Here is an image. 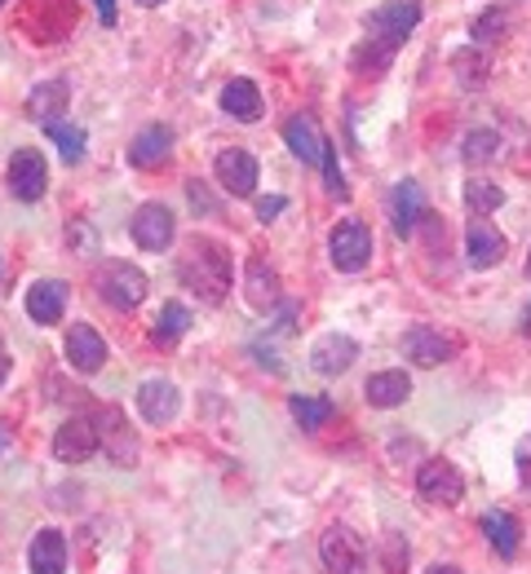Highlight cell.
<instances>
[{
  "mask_svg": "<svg viewBox=\"0 0 531 574\" xmlns=\"http://www.w3.org/2000/svg\"><path fill=\"white\" fill-rule=\"evenodd\" d=\"M177 275L204 305H222L231 296V257L213 239H191V253L182 257Z\"/></svg>",
  "mask_w": 531,
  "mask_h": 574,
  "instance_id": "1",
  "label": "cell"
},
{
  "mask_svg": "<svg viewBox=\"0 0 531 574\" xmlns=\"http://www.w3.org/2000/svg\"><path fill=\"white\" fill-rule=\"evenodd\" d=\"M421 22V0H390L381 9L368 13V44H377V62L386 66L395 58V49L408 40V31Z\"/></svg>",
  "mask_w": 531,
  "mask_h": 574,
  "instance_id": "2",
  "label": "cell"
},
{
  "mask_svg": "<svg viewBox=\"0 0 531 574\" xmlns=\"http://www.w3.org/2000/svg\"><path fill=\"white\" fill-rule=\"evenodd\" d=\"M328 257L341 275H359L372 262V230L359 217H346L333 235H328Z\"/></svg>",
  "mask_w": 531,
  "mask_h": 574,
  "instance_id": "3",
  "label": "cell"
},
{
  "mask_svg": "<svg viewBox=\"0 0 531 574\" xmlns=\"http://www.w3.org/2000/svg\"><path fill=\"white\" fill-rule=\"evenodd\" d=\"M319 562L328 574H364L368 571V544L350 526H328L319 535Z\"/></svg>",
  "mask_w": 531,
  "mask_h": 574,
  "instance_id": "4",
  "label": "cell"
},
{
  "mask_svg": "<svg viewBox=\"0 0 531 574\" xmlns=\"http://www.w3.org/2000/svg\"><path fill=\"white\" fill-rule=\"evenodd\" d=\"M146 275L129 262H106L98 270V296L111 305V309H137L146 300Z\"/></svg>",
  "mask_w": 531,
  "mask_h": 574,
  "instance_id": "5",
  "label": "cell"
},
{
  "mask_svg": "<svg viewBox=\"0 0 531 574\" xmlns=\"http://www.w3.org/2000/svg\"><path fill=\"white\" fill-rule=\"evenodd\" d=\"M417 491H421V500L452 509V504H461V500H466V478H461V469H457V464H448V460H430V464H421V473H417Z\"/></svg>",
  "mask_w": 531,
  "mask_h": 574,
  "instance_id": "6",
  "label": "cell"
},
{
  "mask_svg": "<svg viewBox=\"0 0 531 574\" xmlns=\"http://www.w3.org/2000/svg\"><path fill=\"white\" fill-rule=\"evenodd\" d=\"M44 182H49L44 155L31 151V146H18L13 160H9V191H13L22 204H35V199L44 195Z\"/></svg>",
  "mask_w": 531,
  "mask_h": 574,
  "instance_id": "7",
  "label": "cell"
},
{
  "mask_svg": "<svg viewBox=\"0 0 531 574\" xmlns=\"http://www.w3.org/2000/svg\"><path fill=\"white\" fill-rule=\"evenodd\" d=\"M466 262L474 270H492L506 262V235L492 226V217H470L466 226Z\"/></svg>",
  "mask_w": 531,
  "mask_h": 574,
  "instance_id": "8",
  "label": "cell"
},
{
  "mask_svg": "<svg viewBox=\"0 0 531 574\" xmlns=\"http://www.w3.org/2000/svg\"><path fill=\"white\" fill-rule=\"evenodd\" d=\"M98 438H102V451L115 460V464H137V438H133V424L124 420L120 407H102L98 411Z\"/></svg>",
  "mask_w": 531,
  "mask_h": 574,
  "instance_id": "9",
  "label": "cell"
},
{
  "mask_svg": "<svg viewBox=\"0 0 531 574\" xmlns=\"http://www.w3.org/2000/svg\"><path fill=\"white\" fill-rule=\"evenodd\" d=\"M173 235H177V222H173V213L164 204H142L137 208V217H133V244L142 253H164L173 244Z\"/></svg>",
  "mask_w": 531,
  "mask_h": 574,
  "instance_id": "10",
  "label": "cell"
},
{
  "mask_svg": "<svg viewBox=\"0 0 531 574\" xmlns=\"http://www.w3.org/2000/svg\"><path fill=\"white\" fill-rule=\"evenodd\" d=\"M213 173H217V186L226 195H235V199H248L257 191V160L248 151H235V146L222 151L217 164H213Z\"/></svg>",
  "mask_w": 531,
  "mask_h": 574,
  "instance_id": "11",
  "label": "cell"
},
{
  "mask_svg": "<svg viewBox=\"0 0 531 574\" xmlns=\"http://www.w3.org/2000/svg\"><path fill=\"white\" fill-rule=\"evenodd\" d=\"M404 353H408L417 367H439V362H448V358L457 353V340L443 336V331L430 327V322H417V327L404 336Z\"/></svg>",
  "mask_w": 531,
  "mask_h": 574,
  "instance_id": "12",
  "label": "cell"
},
{
  "mask_svg": "<svg viewBox=\"0 0 531 574\" xmlns=\"http://www.w3.org/2000/svg\"><path fill=\"white\" fill-rule=\"evenodd\" d=\"M98 447H102L98 420H67V424L53 433V460H62V464H80V460H89Z\"/></svg>",
  "mask_w": 531,
  "mask_h": 574,
  "instance_id": "13",
  "label": "cell"
},
{
  "mask_svg": "<svg viewBox=\"0 0 531 574\" xmlns=\"http://www.w3.org/2000/svg\"><path fill=\"white\" fill-rule=\"evenodd\" d=\"M177 407H182V398H177V385L173 380L151 376V380L137 385V411H142L146 424H169L177 416Z\"/></svg>",
  "mask_w": 531,
  "mask_h": 574,
  "instance_id": "14",
  "label": "cell"
},
{
  "mask_svg": "<svg viewBox=\"0 0 531 574\" xmlns=\"http://www.w3.org/2000/svg\"><path fill=\"white\" fill-rule=\"evenodd\" d=\"M430 217V208H426V191L417 186V182H399L395 186V195H390V222H395V235L399 239H408V235H417V226Z\"/></svg>",
  "mask_w": 531,
  "mask_h": 574,
  "instance_id": "15",
  "label": "cell"
},
{
  "mask_svg": "<svg viewBox=\"0 0 531 574\" xmlns=\"http://www.w3.org/2000/svg\"><path fill=\"white\" fill-rule=\"evenodd\" d=\"M67 362H71L75 371H84V376L102 371V367H106V340H102L89 322H75V327L67 331Z\"/></svg>",
  "mask_w": 531,
  "mask_h": 574,
  "instance_id": "16",
  "label": "cell"
},
{
  "mask_svg": "<svg viewBox=\"0 0 531 574\" xmlns=\"http://www.w3.org/2000/svg\"><path fill=\"white\" fill-rule=\"evenodd\" d=\"M355 358H359V345L350 336H341V331H328V336H319L310 345V367L319 376H341V371H350Z\"/></svg>",
  "mask_w": 531,
  "mask_h": 574,
  "instance_id": "17",
  "label": "cell"
},
{
  "mask_svg": "<svg viewBox=\"0 0 531 574\" xmlns=\"http://www.w3.org/2000/svg\"><path fill=\"white\" fill-rule=\"evenodd\" d=\"M284 142H288V151L302 160V164H324V146H328V137L319 133V120L315 115H293L288 124H284Z\"/></svg>",
  "mask_w": 531,
  "mask_h": 574,
  "instance_id": "18",
  "label": "cell"
},
{
  "mask_svg": "<svg viewBox=\"0 0 531 574\" xmlns=\"http://www.w3.org/2000/svg\"><path fill=\"white\" fill-rule=\"evenodd\" d=\"M173 155V129L169 124H146L137 137H133V146H129V164L133 168H155V164H164Z\"/></svg>",
  "mask_w": 531,
  "mask_h": 574,
  "instance_id": "19",
  "label": "cell"
},
{
  "mask_svg": "<svg viewBox=\"0 0 531 574\" xmlns=\"http://www.w3.org/2000/svg\"><path fill=\"white\" fill-rule=\"evenodd\" d=\"M31 574H67V535L62 531H35L31 553H27Z\"/></svg>",
  "mask_w": 531,
  "mask_h": 574,
  "instance_id": "20",
  "label": "cell"
},
{
  "mask_svg": "<svg viewBox=\"0 0 531 574\" xmlns=\"http://www.w3.org/2000/svg\"><path fill=\"white\" fill-rule=\"evenodd\" d=\"M67 309V284L62 279H40L27 287V314L31 322H58Z\"/></svg>",
  "mask_w": 531,
  "mask_h": 574,
  "instance_id": "21",
  "label": "cell"
},
{
  "mask_svg": "<svg viewBox=\"0 0 531 574\" xmlns=\"http://www.w3.org/2000/svg\"><path fill=\"white\" fill-rule=\"evenodd\" d=\"M67 98H71V89H67L62 80H44V84H35V89H31V98H27V120H35V124H53V120H62Z\"/></svg>",
  "mask_w": 531,
  "mask_h": 574,
  "instance_id": "22",
  "label": "cell"
},
{
  "mask_svg": "<svg viewBox=\"0 0 531 574\" xmlns=\"http://www.w3.org/2000/svg\"><path fill=\"white\" fill-rule=\"evenodd\" d=\"M222 111L226 115H235L239 124H253V120H262V93H257V84L253 80H231L226 89H222Z\"/></svg>",
  "mask_w": 531,
  "mask_h": 574,
  "instance_id": "23",
  "label": "cell"
},
{
  "mask_svg": "<svg viewBox=\"0 0 531 574\" xmlns=\"http://www.w3.org/2000/svg\"><path fill=\"white\" fill-rule=\"evenodd\" d=\"M408 393H412L408 371H377V376H368V385H364V398H368L372 407H404Z\"/></svg>",
  "mask_w": 531,
  "mask_h": 574,
  "instance_id": "24",
  "label": "cell"
},
{
  "mask_svg": "<svg viewBox=\"0 0 531 574\" xmlns=\"http://www.w3.org/2000/svg\"><path fill=\"white\" fill-rule=\"evenodd\" d=\"M244 296H248L253 309H275L279 305V275L262 257L248 262V287H244Z\"/></svg>",
  "mask_w": 531,
  "mask_h": 574,
  "instance_id": "25",
  "label": "cell"
},
{
  "mask_svg": "<svg viewBox=\"0 0 531 574\" xmlns=\"http://www.w3.org/2000/svg\"><path fill=\"white\" fill-rule=\"evenodd\" d=\"M483 535L492 540V549L501 557H514L519 544H523V531H519V522L510 513H483Z\"/></svg>",
  "mask_w": 531,
  "mask_h": 574,
  "instance_id": "26",
  "label": "cell"
},
{
  "mask_svg": "<svg viewBox=\"0 0 531 574\" xmlns=\"http://www.w3.org/2000/svg\"><path fill=\"white\" fill-rule=\"evenodd\" d=\"M186 331H191V309H186L182 300H169V305L160 309V318H155L151 336H155L160 345H173V340H182Z\"/></svg>",
  "mask_w": 531,
  "mask_h": 574,
  "instance_id": "27",
  "label": "cell"
},
{
  "mask_svg": "<svg viewBox=\"0 0 531 574\" xmlns=\"http://www.w3.org/2000/svg\"><path fill=\"white\" fill-rule=\"evenodd\" d=\"M288 411H293V420L302 424V429H324L328 420H333V398H310V393H297L293 402H288Z\"/></svg>",
  "mask_w": 531,
  "mask_h": 574,
  "instance_id": "28",
  "label": "cell"
},
{
  "mask_svg": "<svg viewBox=\"0 0 531 574\" xmlns=\"http://www.w3.org/2000/svg\"><path fill=\"white\" fill-rule=\"evenodd\" d=\"M44 133H49V142L58 146V155H62L67 164H80V160H84V133H80V129L53 120V124H44Z\"/></svg>",
  "mask_w": 531,
  "mask_h": 574,
  "instance_id": "29",
  "label": "cell"
},
{
  "mask_svg": "<svg viewBox=\"0 0 531 574\" xmlns=\"http://www.w3.org/2000/svg\"><path fill=\"white\" fill-rule=\"evenodd\" d=\"M470 164H492L501 155V133L497 129H474L466 133V151H461Z\"/></svg>",
  "mask_w": 531,
  "mask_h": 574,
  "instance_id": "30",
  "label": "cell"
},
{
  "mask_svg": "<svg viewBox=\"0 0 531 574\" xmlns=\"http://www.w3.org/2000/svg\"><path fill=\"white\" fill-rule=\"evenodd\" d=\"M466 204H470V213L474 217H488V213H497L501 204H506V191L501 186H492V182H466Z\"/></svg>",
  "mask_w": 531,
  "mask_h": 574,
  "instance_id": "31",
  "label": "cell"
},
{
  "mask_svg": "<svg viewBox=\"0 0 531 574\" xmlns=\"http://www.w3.org/2000/svg\"><path fill=\"white\" fill-rule=\"evenodd\" d=\"M452 71L461 75V84H466V89H474V84H483V80H488V58L479 53V44H470V49H461V53L452 58Z\"/></svg>",
  "mask_w": 531,
  "mask_h": 574,
  "instance_id": "32",
  "label": "cell"
},
{
  "mask_svg": "<svg viewBox=\"0 0 531 574\" xmlns=\"http://www.w3.org/2000/svg\"><path fill=\"white\" fill-rule=\"evenodd\" d=\"M324 186H328V195H337V199H350V186H346V177H341V164H337V146L328 142L324 146Z\"/></svg>",
  "mask_w": 531,
  "mask_h": 574,
  "instance_id": "33",
  "label": "cell"
},
{
  "mask_svg": "<svg viewBox=\"0 0 531 574\" xmlns=\"http://www.w3.org/2000/svg\"><path fill=\"white\" fill-rule=\"evenodd\" d=\"M506 27H510V9L506 4H492L483 18H474V40H497Z\"/></svg>",
  "mask_w": 531,
  "mask_h": 574,
  "instance_id": "34",
  "label": "cell"
},
{
  "mask_svg": "<svg viewBox=\"0 0 531 574\" xmlns=\"http://www.w3.org/2000/svg\"><path fill=\"white\" fill-rule=\"evenodd\" d=\"M284 208H288L284 195H266V199H257V222H275Z\"/></svg>",
  "mask_w": 531,
  "mask_h": 574,
  "instance_id": "35",
  "label": "cell"
},
{
  "mask_svg": "<svg viewBox=\"0 0 531 574\" xmlns=\"http://www.w3.org/2000/svg\"><path fill=\"white\" fill-rule=\"evenodd\" d=\"M93 244H98V235H93L84 222H71V248H75V253H89Z\"/></svg>",
  "mask_w": 531,
  "mask_h": 574,
  "instance_id": "36",
  "label": "cell"
},
{
  "mask_svg": "<svg viewBox=\"0 0 531 574\" xmlns=\"http://www.w3.org/2000/svg\"><path fill=\"white\" fill-rule=\"evenodd\" d=\"M386 566H390L386 574H404V540L399 535L386 540Z\"/></svg>",
  "mask_w": 531,
  "mask_h": 574,
  "instance_id": "37",
  "label": "cell"
},
{
  "mask_svg": "<svg viewBox=\"0 0 531 574\" xmlns=\"http://www.w3.org/2000/svg\"><path fill=\"white\" fill-rule=\"evenodd\" d=\"M93 4H98V18L111 27V22H115V0H93Z\"/></svg>",
  "mask_w": 531,
  "mask_h": 574,
  "instance_id": "38",
  "label": "cell"
},
{
  "mask_svg": "<svg viewBox=\"0 0 531 574\" xmlns=\"http://www.w3.org/2000/svg\"><path fill=\"white\" fill-rule=\"evenodd\" d=\"M519 478H523V486L531 491V451H523V460H519Z\"/></svg>",
  "mask_w": 531,
  "mask_h": 574,
  "instance_id": "39",
  "label": "cell"
},
{
  "mask_svg": "<svg viewBox=\"0 0 531 574\" xmlns=\"http://www.w3.org/2000/svg\"><path fill=\"white\" fill-rule=\"evenodd\" d=\"M9 380V349H4V340H0V385Z\"/></svg>",
  "mask_w": 531,
  "mask_h": 574,
  "instance_id": "40",
  "label": "cell"
},
{
  "mask_svg": "<svg viewBox=\"0 0 531 574\" xmlns=\"http://www.w3.org/2000/svg\"><path fill=\"white\" fill-rule=\"evenodd\" d=\"M4 451H9V424L0 420V455H4Z\"/></svg>",
  "mask_w": 531,
  "mask_h": 574,
  "instance_id": "41",
  "label": "cell"
},
{
  "mask_svg": "<svg viewBox=\"0 0 531 574\" xmlns=\"http://www.w3.org/2000/svg\"><path fill=\"white\" fill-rule=\"evenodd\" d=\"M426 574H461V571H457V566H430Z\"/></svg>",
  "mask_w": 531,
  "mask_h": 574,
  "instance_id": "42",
  "label": "cell"
},
{
  "mask_svg": "<svg viewBox=\"0 0 531 574\" xmlns=\"http://www.w3.org/2000/svg\"><path fill=\"white\" fill-rule=\"evenodd\" d=\"M137 4H164V0H137Z\"/></svg>",
  "mask_w": 531,
  "mask_h": 574,
  "instance_id": "43",
  "label": "cell"
},
{
  "mask_svg": "<svg viewBox=\"0 0 531 574\" xmlns=\"http://www.w3.org/2000/svg\"><path fill=\"white\" fill-rule=\"evenodd\" d=\"M528 275H531V257H528Z\"/></svg>",
  "mask_w": 531,
  "mask_h": 574,
  "instance_id": "44",
  "label": "cell"
},
{
  "mask_svg": "<svg viewBox=\"0 0 531 574\" xmlns=\"http://www.w3.org/2000/svg\"><path fill=\"white\" fill-rule=\"evenodd\" d=\"M0 4H4V0H0Z\"/></svg>",
  "mask_w": 531,
  "mask_h": 574,
  "instance_id": "45",
  "label": "cell"
}]
</instances>
